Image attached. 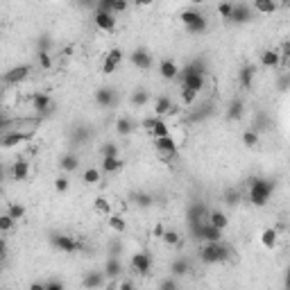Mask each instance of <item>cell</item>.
Listing matches in <instances>:
<instances>
[{
	"instance_id": "obj_1",
	"label": "cell",
	"mask_w": 290,
	"mask_h": 290,
	"mask_svg": "<svg viewBox=\"0 0 290 290\" xmlns=\"http://www.w3.org/2000/svg\"><path fill=\"white\" fill-rule=\"evenodd\" d=\"M275 193V182L272 179H263V177H256L250 186V202L254 206H265L268 199L272 197Z\"/></svg>"
},
{
	"instance_id": "obj_2",
	"label": "cell",
	"mask_w": 290,
	"mask_h": 290,
	"mask_svg": "<svg viewBox=\"0 0 290 290\" xmlns=\"http://www.w3.org/2000/svg\"><path fill=\"white\" fill-rule=\"evenodd\" d=\"M199 259L206 265L222 263V261L229 259V247L222 245V240H220V243H204V247L199 250Z\"/></svg>"
},
{
	"instance_id": "obj_3",
	"label": "cell",
	"mask_w": 290,
	"mask_h": 290,
	"mask_svg": "<svg viewBox=\"0 0 290 290\" xmlns=\"http://www.w3.org/2000/svg\"><path fill=\"white\" fill-rule=\"evenodd\" d=\"M182 23H184V27H186L189 34H202V32L206 30V18L195 9L182 11Z\"/></svg>"
},
{
	"instance_id": "obj_4",
	"label": "cell",
	"mask_w": 290,
	"mask_h": 290,
	"mask_svg": "<svg viewBox=\"0 0 290 290\" xmlns=\"http://www.w3.org/2000/svg\"><path fill=\"white\" fill-rule=\"evenodd\" d=\"M129 268H132L136 275H148V272L152 270V256H150L148 252H136V254H132V259H129Z\"/></svg>"
},
{
	"instance_id": "obj_5",
	"label": "cell",
	"mask_w": 290,
	"mask_h": 290,
	"mask_svg": "<svg viewBox=\"0 0 290 290\" xmlns=\"http://www.w3.org/2000/svg\"><path fill=\"white\" fill-rule=\"evenodd\" d=\"M34 136V132H23V129H14V132L2 134V148H16L20 143H27Z\"/></svg>"
},
{
	"instance_id": "obj_6",
	"label": "cell",
	"mask_w": 290,
	"mask_h": 290,
	"mask_svg": "<svg viewBox=\"0 0 290 290\" xmlns=\"http://www.w3.org/2000/svg\"><path fill=\"white\" fill-rule=\"evenodd\" d=\"M52 245H55L59 252H64V254H75V252L80 250V243H77L73 236H64V234H57L55 238H52Z\"/></svg>"
},
{
	"instance_id": "obj_7",
	"label": "cell",
	"mask_w": 290,
	"mask_h": 290,
	"mask_svg": "<svg viewBox=\"0 0 290 290\" xmlns=\"http://www.w3.org/2000/svg\"><path fill=\"white\" fill-rule=\"evenodd\" d=\"M96 27L107 34H113L116 32V16L113 14H104V11H96Z\"/></svg>"
},
{
	"instance_id": "obj_8",
	"label": "cell",
	"mask_w": 290,
	"mask_h": 290,
	"mask_svg": "<svg viewBox=\"0 0 290 290\" xmlns=\"http://www.w3.org/2000/svg\"><path fill=\"white\" fill-rule=\"evenodd\" d=\"M182 77V89L199 93L204 89V75L202 73H189V75H179Z\"/></svg>"
},
{
	"instance_id": "obj_9",
	"label": "cell",
	"mask_w": 290,
	"mask_h": 290,
	"mask_svg": "<svg viewBox=\"0 0 290 290\" xmlns=\"http://www.w3.org/2000/svg\"><path fill=\"white\" fill-rule=\"evenodd\" d=\"M30 73H32V66L23 64V66H16V68H11L9 73H5V75H2V82H5V84H18V82H23Z\"/></svg>"
},
{
	"instance_id": "obj_10",
	"label": "cell",
	"mask_w": 290,
	"mask_h": 290,
	"mask_svg": "<svg viewBox=\"0 0 290 290\" xmlns=\"http://www.w3.org/2000/svg\"><path fill=\"white\" fill-rule=\"evenodd\" d=\"M129 59H132V64L138 68V71H150V66H152V57L143 50V48L134 50L132 55H129Z\"/></svg>"
},
{
	"instance_id": "obj_11",
	"label": "cell",
	"mask_w": 290,
	"mask_h": 290,
	"mask_svg": "<svg viewBox=\"0 0 290 290\" xmlns=\"http://www.w3.org/2000/svg\"><path fill=\"white\" fill-rule=\"evenodd\" d=\"M159 73H161L163 80H177L182 71H179V66L173 59H163L161 64H159Z\"/></svg>"
},
{
	"instance_id": "obj_12",
	"label": "cell",
	"mask_w": 290,
	"mask_h": 290,
	"mask_svg": "<svg viewBox=\"0 0 290 290\" xmlns=\"http://www.w3.org/2000/svg\"><path fill=\"white\" fill-rule=\"evenodd\" d=\"M175 109V104L173 102H170V97H159L157 102H154V116L157 118H163V120H166V116H170V111H173Z\"/></svg>"
},
{
	"instance_id": "obj_13",
	"label": "cell",
	"mask_w": 290,
	"mask_h": 290,
	"mask_svg": "<svg viewBox=\"0 0 290 290\" xmlns=\"http://www.w3.org/2000/svg\"><path fill=\"white\" fill-rule=\"evenodd\" d=\"M254 73H256L254 66H243V71L238 73V82L245 91H250V89L254 87Z\"/></svg>"
},
{
	"instance_id": "obj_14",
	"label": "cell",
	"mask_w": 290,
	"mask_h": 290,
	"mask_svg": "<svg viewBox=\"0 0 290 290\" xmlns=\"http://www.w3.org/2000/svg\"><path fill=\"white\" fill-rule=\"evenodd\" d=\"M252 18V7L245 5V2H238V5H234V14H231V20H236V23H247V20Z\"/></svg>"
},
{
	"instance_id": "obj_15",
	"label": "cell",
	"mask_w": 290,
	"mask_h": 290,
	"mask_svg": "<svg viewBox=\"0 0 290 290\" xmlns=\"http://www.w3.org/2000/svg\"><path fill=\"white\" fill-rule=\"evenodd\" d=\"M206 220H209L211 224H213L215 229L224 231L227 227H229V218L222 213V211H209V215H206Z\"/></svg>"
},
{
	"instance_id": "obj_16",
	"label": "cell",
	"mask_w": 290,
	"mask_h": 290,
	"mask_svg": "<svg viewBox=\"0 0 290 290\" xmlns=\"http://www.w3.org/2000/svg\"><path fill=\"white\" fill-rule=\"evenodd\" d=\"M107 224H109V229L116 231V234H122V231H127V220L122 218L120 213L107 215Z\"/></svg>"
},
{
	"instance_id": "obj_17",
	"label": "cell",
	"mask_w": 290,
	"mask_h": 290,
	"mask_svg": "<svg viewBox=\"0 0 290 290\" xmlns=\"http://www.w3.org/2000/svg\"><path fill=\"white\" fill-rule=\"evenodd\" d=\"M50 96H48V93H34V96H32V107L36 109V111L39 113H46L48 109H50Z\"/></svg>"
},
{
	"instance_id": "obj_18",
	"label": "cell",
	"mask_w": 290,
	"mask_h": 290,
	"mask_svg": "<svg viewBox=\"0 0 290 290\" xmlns=\"http://www.w3.org/2000/svg\"><path fill=\"white\" fill-rule=\"evenodd\" d=\"M281 55H279V50H265L263 55H261V64H263L265 68H277L281 64Z\"/></svg>"
},
{
	"instance_id": "obj_19",
	"label": "cell",
	"mask_w": 290,
	"mask_h": 290,
	"mask_svg": "<svg viewBox=\"0 0 290 290\" xmlns=\"http://www.w3.org/2000/svg\"><path fill=\"white\" fill-rule=\"evenodd\" d=\"M120 272H122V263L118 261V256H111V259L107 261L104 275L109 277V281H113V279H118V277H120Z\"/></svg>"
},
{
	"instance_id": "obj_20",
	"label": "cell",
	"mask_w": 290,
	"mask_h": 290,
	"mask_svg": "<svg viewBox=\"0 0 290 290\" xmlns=\"http://www.w3.org/2000/svg\"><path fill=\"white\" fill-rule=\"evenodd\" d=\"M277 240H279V234H277V229H272V227L263 229V234H261V243H263L265 250H275V247H277Z\"/></svg>"
},
{
	"instance_id": "obj_21",
	"label": "cell",
	"mask_w": 290,
	"mask_h": 290,
	"mask_svg": "<svg viewBox=\"0 0 290 290\" xmlns=\"http://www.w3.org/2000/svg\"><path fill=\"white\" fill-rule=\"evenodd\" d=\"M27 173H30V163L23 161V159H18V161L14 163V168H11V175H14V179H16V182H25Z\"/></svg>"
},
{
	"instance_id": "obj_22",
	"label": "cell",
	"mask_w": 290,
	"mask_h": 290,
	"mask_svg": "<svg viewBox=\"0 0 290 290\" xmlns=\"http://www.w3.org/2000/svg\"><path fill=\"white\" fill-rule=\"evenodd\" d=\"M122 166H125V161L118 157H104L102 159V170L104 173H118V170H122Z\"/></svg>"
},
{
	"instance_id": "obj_23",
	"label": "cell",
	"mask_w": 290,
	"mask_h": 290,
	"mask_svg": "<svg viewBox=\"0 0 290 290\" xmlns=\"http://www.w3.org/2000/svg\"><path fill=\"white\" fill-rule=\"evenodd\" d=\"M277 2H272V0H254V11H259V14L263 16H270L277 11Z\"/></svg>"
},
{
	"instance_id": "obj_24",
	"label": "cell",
	"mask_w": 290,
	"mask_h": 290,
	"mask_svg": "<svg viewBox=\"0 0 290 290\" xmlns=\"http://www.w3.org/2000/svg\"><path fill=\"white\" fill-rule=\"evenodd\" d=\"M189 270H191L189 261L182 259V256H179V259H175V261H173V265H170V272H173V277H184Z\"/></svg>"
},
{
	"instance_id": "obj_25",
	"label": "cell",
	"mask_w": 290,
	"mask_h": 290,
	"mask_svg": "<svg viewBox=\"0 0 290 290\" xmlns=\"http://www.w3.org/2000/svg\"><path fill=\"white\" fill-rule=\"evenodd\" d=\"M96 102L100 104V107H109V104H113V91L111 89H97Z\"/></svg>"
},
{
	"instance_id": "obj_26",
	"label": "cell",
	"mask_w": 290,
	"mask_h": 290,
	"mask_svg": "<svg viewBox=\"0 0 290 290\" xmlns=\"http://www.w3.org/2000/svg\"><path fill=\"white\" fill-rule=\"evenodd\" d=\"M77 163H80V161H77L75 154L68 152V154H64V157L59 159V168L64 170V173H73V170L77 168Z\"/></svg>"
},
{
	"instance_id": "obj_27",
	"label": "cell",
	"mask_w": 290,
	"mask_h": 290,
	"mask_svg": "<svg viewBox=\"0 0 290 290\" xmlns=\"http://www.w3.org/2000/svg\"><path fill=\"white\" fill-rule=\"evenodd\" d=\"M161 240L168 245V247H182V245H184V240H182V236H179V231H175V229H166V234H163Z\"/></svg>"
},
{
	"instance_id": "obj_28",
	"label": "cell",
	"mask_w": 290,
	"mask_h": 290,
	"mask_svg": "<svg viewBox=\"0 0 290 290\" xmlns=\"http://www.w3.org/2000/svg\"><path fill=\"white\" fill-rule=\"evenodd\" d=\"M93 209H96V213L100 215H111V202H109V197H96V202H93Z\"/></svg>"
},
{
	"instance_id": "obj_29",
	"label": "cell",
	"mask_w": 290,
	"mask_h": 290,
	"mask_svg": "<svg viewBox=\"0 0 290 290\" xmlns=\"http://www.w3.org/2000/svg\"><path fill=\"white\" fill-rule=\"evenodd\" d=\"M166 136H170V127H168V122L163 120H159L157 122V127H154V132H152V138L157 141V138H166Z\"/></svg>"
},
{
	"instance_id": "obj_30",
	"label": "cell",
	"mask_w": 290,
	"mask_h": 290,
	"mask_svg": "<svg viewBox=\"0 0 290 290\" xmlns=\"http://www.w3.org/2000/svg\"><path fill=\"white\" fill-rule=\"evenodd\" d=\"M132 120L129 118H118L116 120V132L122 134V136H127V134H132Z\"/></svg>"
},
{
	"instance_id": "obj_31",
	"label": "cell",
	"mask_w": 290,
	"mask_h": 290,
	"mask_svg": "<svg viewBox=\"0 0 290 290\" xmlns=\"http://www.w3.org/2000/svg\"><path fill=\"white\" fill-rule=\"evenodd\" d=\"M243 145L245 148H256V145H259V134H256L254 129H247V132L243 134Z\"/></svg>"
},
{
	"instance_id": "obj_32",
	"label": "cell",
	"mask_w": 290,
	"mask_h": 290,
	"mask_svg": "<svg viewBox=\"0 0 290 290\" xmlns=\"http://www.w3.org/2000/svg\"><path fill=\"white\" fill-rule=\"evenodd\" d=\"M104 277H107V275H100V272H93V275H89L87 279H84V286H87V288H97V286H102Z\"/></svg>"
},
{
	"instance_id": "obj_33",
	"label": "cell",
	"mask_w": 290,
	"mask_h": 290,
	"mask_svg": "<svg viewBox=\"0 0 290 290\" xmlns=\"http://www.w3.org/2000/svg\"><path fill=\"white\" fill-rule=\"evenodd\" d=\"M14 222H16V220L11 218L9 213L0 215V231H2V234H9V231L14 229Z\"/></svg>"
},
{
	"instance_id": "obj_34",
	"label": "cell",
	"mask_w": 290,
	"mask_h": 290,
	"mask_svg": "<svg viewBox=\"0 0 290 290\" xmlns=\"http://www.w3.org/2000/svg\"><path fill=\"white\" fill-rule=\"evenodd\" d=\"M7 213H9L11 218L18 222V220L25 215V206H23V204H9V206H7Z\"/></svg>"
},
{
	"instance_id": "obj_35",
	"label": "cell",
	"mask_w": 290,
	"mask_h": 290,
	"mask_svg": "<svg viewBox=\"0 0 290 290\" xmlns=\"http://www.w3.org/2000/svg\"><path fill=\"white\" fill-rule=\"evenodd\" d=\"M36 59H39V66L43 68V71H50L52 68V57H50V52H36Z\"/></svg>"
},
{
	"instance_id": "obj_36",
	"label": "cell",
	"mask_w": 290,
	"mask_h": 290,
	"mask_svg": "<svg viewBox=\"0 0 290 290\" xmlns=\"http://www.w3.org/2000/svg\"><path fill=\"white\" fill-rule=\"evenodd\" d=\"M148 91H136V93H134V96H132V107H143V104H145V102H148Z\"/></svg>"
},
{
	"instance_id": "obj_37",
	"label": "cell",
	"mask_w": 290,
	"mask_h": 290,
	"mask_svg": "<svg viewBox=\"0 0 290 290\" xmlns=\"http://www.w3.org/2000/svg\"><path fill=\"white\" fill-rule=\"evenodd\" d=\"M84 182L87 184H97L100 182V170L97 168H87L84 170Z\"/></svg>"
},
{
	"instance_id": "obj_38",
	"label": "cell",
	"mask_w": 290,
	"mask_h": 290,
	"mask_svg": "<svg viewBox=\"0 0 290 290\" xmlns=\"http://www.w3.org/2000/svg\"><path fill=\"white\" fill-rule=\"evenodd\" d=\"M197 96L199 93H195V91H189V89H182V102L186 104V107H191L195 100H197Z\"/></svg>"
},
{
	"instance_id": "obj_39",
	"label": "cell",
	"mask_w": 290,
	"mask_h": 290,
	"mask_svg": "<svg viewBox=\"0 0 290 290\" xmlns=\"http://www.w3.org/2000/svg\"><path fill=\"white\" fill-rule=\"evenodd\" d=\"M218 14L222 16V18H229L231 20V14H234V5H231V2H220V5H218Z\"/></svg>"
},
{
	"instance_id": "obj_40",
	"label": "cell",
	"mask_w": 290,
	"mask_h": 290,
	"mask_svg": "<svg viewBox=\"0 0 290 290\" xmlns=\"http://www.w3.org/2000/svg\"><path fill=\"white\" fill-rule=\"evenodd\" d=\"M159 290H179V284H177V277H168V279H163Z\"/></svg>"
},
{
	"instance_id": "obj_41",
	"label": "cell",
	"mask_w": 290,
	"mask_h": 290,
	"mask_svg": "<svg viewBox=\"0 0 290 290\" xmlns=\"http://www.w3.org/2000/svg\"><path fill=\"white\" fill-rule=\"evenodd\" d=\"M68 186H71V184H68V177H57L55 179V191L57 193H66Z\"/></svg>"
},
{
	"instance_id": "obj_42",
	"label": "cell",
	"mask_w": 290,
	"mask_h": 290,
	"mask_svg": "<svg viewBox=\"0 0 290 290\" xmlns=\"http://www.w3.org/2000/svg\"><path fill=\"white\" fill-rule=\"evenodd\" d=\"M104 157H118V148L113 143H104V145H102V159Z\"/></svg>"
},
{
	"instance_id": "obj_43",
	"label": "cell",
	"mask_w": 290,
	"mask_h": 290,
	"mask_svg": "<svg viewBox=\"0 0 290 290\" xmlns=\"http://www.w3.org/2000/svg\"><path fill=\"white\" fill-rule=\"evenodd\" d=\"M107 59H111L113 64H118V66H120V64H122V50H120V48H111V50H109V55H107Z\"/></svg>"
},
{
	"instance_id": "obj_44",
	"label": "cell",
	"mask_w": 290,
	"mask_h": 290,
	"mask_svg": "<svg viewBox=\"0 0 290 290\" xmlns=\"http://www.w3.org/2000/svg\"><path fill=\"white\" fill-rule=\"evenodd\" d=\"M161 120V118H157V116H152V118H145V120H143V129H145V132H150L152 134L154 132V127H157V122Z\"/></svg>"
},
{
	"instance_id": "obj_45",
	"label": "cell",
	"mask_w": 290,
	"mask_h": 290,
	"mask_svg": "<svg viewBox=\"0 0 290 290\" xmlns=\"http://www.w3.org/2000/svg\"><path fill=\"white\" fill-rule=\"evenodd\" d=\"M238 199H240V193L236 189H229L227 193H224V202H227V204H236Z\"/></svg>"
},
{
	"instance_id": "obj_46",
	"label": "cell",
	"mask_w": 290,
	"mask_h": 290,
	"mask_svg": "<svg viewBox=\"0 0 290 290\" xmlns=\"http://www.w3.org/2000/svg\"><path fill=\"white\" fill-rule=\"evenodd\" d=\"M134 199H136L138 206H150V204H152V197H150V195H145V193H136V195H134Z\"/></svg>"
},
{
	"instance_id": "obj_47",
	"label": "cell",
	"mask_w": 290,
	"mask_h": 290,
	"mask_svg": "<svg viewBox=\"0 0 290 290\" xmlns=\"http://www.w3.org/2000/svg\"><path fill=\"white\" fill-rule=\"evenodd\" d=\"M279 55H281V59H290V39L281 43V48H279Z\"/></svg>"
},
{
	"instance_id": "obj_48",
	"label": "cell",
	"mask_w": 290,
	"mask_h": 290,
	"mask_svg": "<svg viewBox=\"0 0 290 290\" xmlns=\"http://www.w3.org/2000/svg\"><path fill=\"white\" fill-rule=\"evenodd\" d=\"M116 68H118V64H113L111 59H104V64H102V73H107V75H111Z\"/></svg>"
},
{
	"instance_id": "obj_49",
	"label": "cell",
	"mask_w": 290,
	"mask_h": 290,
	"mask_svg": "<svg viewBox=\"0 0 290 290\" xmlns=\"http://www.w3.org/2000/svg\"><path fill=\"white\" fill-rule=\"evenodd\" d=\"M127 0H113V14H118V11H125L127 9Z\"/></svg>"
},
{
	"instance_id": "obj_50",
	"label": "cell",
	"mask_w": 290,
	"mask_h": 290,
	"mask_svg": "<svg viewBox=\"0 0 290 290\" xmlns=\"http://www.w3.org/2000/svg\"><path fill=\"white\" fill-rule=\"evenodd\" d=\"M46 290H64V286L59 284V281H50V284H48V288Z\"/></svg>"
},
{
	"instance_id": "obj_51",
	"label": "cell",
	"mask_w": 290,
	"mask_h": 290,
	"mask_svg": "<svg viewBox=\"0 0 290 290\" xmlns=\"http://www.w3.org/2000/svg\"><path fill=\"white\" fill-rule=\"evenodd\" d=\"M48 286H43V284H32L30 286V290H46Z\"/></svg>"
},
{
	"instance_id": "obj_52",
	"label": "cell",
	"mask_w": 290,
	"mask_h": 290,
	"mask_svg": "<svg viewBox=\"0 0 290 290\" xmlns=\"http://www.w3.org/2000/svg\"><path fill=\"white\" fill-rule=\"evenodd\" d=\"M118 290H134V286L129 284V281H125V284H120V288Z\"/></svg>"
}]
</instances>
